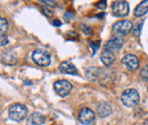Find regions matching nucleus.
Returning <instances> with one entry per match:
<instances>
[{
  "label": "nucleus",
  "mask_w": 148,
  "mask_h": 125,
  "mask_svg": "<svg viewBox=\"0 0 148 125\" xmlns=\"http://www.w3.org/2000/svg\"><path fill=\"white\" fill-rule=\"evenodd\" d=\"M121 101L125 107H134L140 101L139 92L136 89H127L121 96Z\"/></svg>",
  "instance_id": "nucleus-1"
},
{
  "label": "nucleus",
  "mask_w": 148,
  "mask_h": 125,
  "mask_svg": "<svg viewBox=\"0 0 148 125\" xmlns=\"http://www.w3.org/2000/svg\"><path fill=\"white\" fill-rule=\"evenodd\" d=\"M9 118L15 121V122H21L23 121L26 115H27V108L23 104H14L8 109Z\"/></svg>",
  "instance_id": "nucleus-2"
},
{
  "label": "nucleus",
  "mask_w": 148,
  "mask_h": 125,
  "mask_svg": "<svg viewBox=\"0 0 148 125\" xmlns=\"http://www.w3.org/2000/svg\"><path fill=\"white\" fill-rule=\"evenodd\" d=\"M132 22H130L128 19H123V20H119L116 22L113 27H112V31H113V34L115 36H123L129 34L130 32L132 31Z\"/></svg>",
  "instance_id": "nucleus-3"
},
{
  "label": "nucleus",
  "mask_w": 148,
  "mask_h": 125,
  "mask_svg": "<svg viewBox=\"0 0 148 125\" xmlns=\"http://www.w3.org/2000/svg\"><path fill=\"white\" fill-rule=\"evenodd\" d=\"M32 60L37 65H39V66L46 67V66H49L50 65V55L48 54L46 50L37 49L32 54Z\"/></svg>",
  "instance_id": "nucleus-4"
},
{
  "label": "nucleus",
  "mask_w": 148,
  "mask_h": 125,
  "mask_svg": "<svg viewBox=\"0 0 148 125\" xmlns=\"http://www.w3.org/2000/svg\"><path fill=\"white\" fill-rule=\"evenodd\" d=\"M112 12L116 17H125L129 14V5L127 1H114L112 3Z\"/></svg>",
  "instance_id": "nucleus-5"
},
{
  "label": "nucleus",
  "mask_w": 148,
  "mask_h": 125,
  "mask_svg": "<svg viewBox=\"0 0 148 125\" xmlns=\"http://www.w3.org/2000/svg\"><path fill=\"white\" fill-rule=\"evenodd\" d=\"M54 89L59 97H66L72 90V84L67 80H59L54 84Z\"/></svg>",
  "instance_id": "nucleus-6"
},
{
  "label": "nucleus",
  "mask_w": 148,
  "mask_h": 125,
  "mask_svg": "<svg viewBox=\"0 0 148 125\" xmlns=\"http://www.w3.org/2000/svg\"><path fill=\"white\" fill-rule=\"evenodd\" d=\"M122 64L124 65V67L128 70V71H137L139 68V59L137 56L134 55H125L123 58H122Z\"/></svg>",
  "instance_id": "nucleus-7"
},
{
  "label": "nucleus",
  "mask_w": 148,
  "mask_h": 125,
  "mask_svg": "<svg viewBox=\"0 0 148 125\" xmlns=\"http://www.w3.org/2000/svg\"><path fill=\"white\" fill-rule=\"evenodd\" d=\"M79 122L84 125H90L95 122V113L90 108H82L79 113Z\"/></svg>",
  "instance_id": "nucleus-8"
},
{
  "label": "nucleus",
  "mask_w": 148,
  "mask_h": 125,
  "mask_svg": "<svg viewBox=\"0 0 148 125\" xmlns=\"http://www.w3.org/2000/svg\"><path fill=\"white\" fill-rule=\"evenodd\" d=\"M122 46H123V38L122 36H114L106 42L105 49L106 50H110V51H119Z\"/></svg>",
  "instance_id": "nucleus-9"
},
{
  "label": "nucleus",
  "mask_w": 148,
  "mask_h": 125,
  "mask_svg": "<svg viewBox=\"0 0 148 125\" xmlns=\"http://www.w3.org/2000/svg\"><path fill=\"white\" fill-rule=\"evenodd\" d=\"M59 71L63 74H70V75H76L77 74V70L74 66L72 63L70 61H63L59 65Z\"/></svg>",
  "instance_id": "nucleus-10"
},
{
  "label": "nucleus",
  "mask_w": 148,
  "mask_h": 125,
  "mask_svg": "<svg viewBox=\"0 0 148 125\" xmlns=\"http://www.w3.org/2000/svg\"><path fill=\"white\" fill-rule=\"evenodd\" d=\"M100 60L101 63L105 65V66H110L112 65L114 61H115V55L113 51H110V50H104L101 55H100Z\"/></svg>",
  "instance_id": "nucleus-11"
},
{
  "label": "nucleus",
  "mask_w": 148,
  "mask_h": 125,
  "mask_svg": "<svg viewBox=\"0 0 148 125\" xmlns=\"http://www.w3.org/2000/svg\"><path fill=\"white\" fill-rule=\"evenodd\" d=\"M46 122V118L43 115L39 113H33L27 118V125H42Z\"/></svg>",
  "instance_id": "nucleus-12"
},
{
  "label": "nucleus",
  "mask_w": 148,
  "mask_h": 125,
  "mask_svg": "<svg viewBox=\"0 0 148 125\" xmlns=\"http://www.w3.org/2000/svg\"><path fill=\"white\" fill-rule=\"evenodd\" d=\"M97 114L100 117H108L112 114V107L110 104L107 102H101L100 105H98L97 107Z\"/></svg>",
  "instance_id": "nucleus-13"
},
{
  "label": "nucleus",
  "mask_w": 148,
  "mask_h": 125,
  "mask_svg": "<svg viewBox=\"0 0 148 125\" xmlns=\"http://www.w3.org/2000/svg\"><path fill=\"white\" fill-rule=\"evenodd\" d=\"M147 13H148V0H144V1L139 2V5L134 8V16H137V17L144 16Z\"/></svg>",
  "instance_id": "nucleus-14"
},
{
  "label": "nucleus",
  "mask_w": 148,
  "mask_h": 125,
  "mask_svg": "<svg viewBox=\"0 0 148 125\" xmlns=\"http://www.w3.org/2000/svg\"><path fill=\"white\" fill-rule=\"evenodd\" d=\"M1 60H2L3 64H7V65H14V64L17 61V57H16V55L14 54L13 51H6L5 54L2 55Z\"/></svg>",
  "instance_id": "nucleus-15"
},
{
  "label": "nucleus",
  "mask_w": 148,
  "mask_h": 125,
  "mask_svg": "<svg viewBox=\"0 0 148 125\" xmlns=\"http://www.w3.org/2000/svg\"><path fill=\"white\" fill-rule=\"evenodd\" d=\"M8 27H9L8 20H7L6 18L0 17V36H7V31H8Z\"/></svg>",
  "instance_id": "nucleus-16"
},
{
  "label": "nucleus",
  "mask_w": 148,
  "mask_h": 125,
  "mask_svg": "<svg viewBox=\"0 0 148 125\" xmlns=\"http://www.w3.org/2000/svg\"><path fill=\"white\" fill-rule=\"evenodd\" d=\"M141 27H143V22H139L137 23L133 27H132V32L136 36H140V32H141Z\"/></svg>",
  "instance_id": "nucleus-17"
},
{
  "label": "nucleus",
  "mask_w": 148,
  "mask_h": 125,
  "mask_svg": "<svg viewBox=\"0 0 148 125\" xmlns=\"http://www.w3.org/2000/svg\"><path fill=\"white\" fill-rule=\"evenodd\" d=\"M140 76L145 82H148V65H145L140 70Z\"/></svg>",
  "instance_id": "nucleus-18"
},
{
  "label": "nucleus",
  "mask_w": 148,
  "mask_h": 125,
  "mask_svg": "<svg viewBox=\"0 0 148 125\" xmlns=\"http://www.w3.org/2000/svg\"><path fill=\"white\" fill-rule=\"evenodd\" d=\"M8 38L7 36H0V47H3V46H7L8 44Z\"/></svg>",
  "instance_id": "nucleus-19"
},
{
  "label": "nucleus",
  "mask_w": 148,
  "mask_h": 125,
  "mask_svg": "<svg viewBox=\"0 0 148 125\" xmlns=\"http://www.w3.org/2000/svg\"><path fill=\"white\" fill-rule=\"evenodd\" d=\"M96 7H97V8H103V9H105V8H106V1L97 2V3H96Z\"/></svg>",
  "instance_id": "nucleus-20"
},
{
  "label": "nucleus",
  "mask_w": 148,
  "mask_h": 125,
  "mask_svg": "<svg viewBox=\"0 0 148 125\" xmlns=\"http://www.w3.org/2000/svg\"><path fill=\"white\" fill-rule=\"evenodd\" d=\"M41 2H42V3H45L46 6H49V7H54V6H55V3H56L55 1H46V0H42Z\"/></svg>",
  "instance_id": "nucleus-21"
},
{
  "label": "nucleus",
  "mask_w": 148,
  "mask_h": 125,
  "mask_svg": "<svg viewBox=\"0 0 148 125\" xmlns=\"http://www.w3.org/2000/svg\"><path fill=\"white\" fill-rule=\"evenodd\" d=\"M42 12H43L45 15H47V16H50V15H51V12H50L49 9H48V10H47V9H42Z\"/></svg>",
  "instance_id": "nucleus-22"
},
{
  "label": "nucleus",
  "mask_w": 148,
  "mask_h": 125,
  "mask_svg": "<svg viewBox=\"0 0 148 125\" xmlns=\"http://www.w3.org/2000/svg\"><path fill=\"white\" fill-rule=\"evenodd\" d=\"M53 24H54V25H57V26H60V22H59V20H54Z\"/></svg>",
  "instance_id": "nucleus-23"
},
{
  "label": "nucleus",
  "mask_w": 148,
  "mask_h": 125,
  "mask_svg": "<svg viewBox=\"0 0 148 125\" xmlns=\"http://www.w3.org/2000/svg\"><path fill=\"white\" fill-rule=\"evenodd\" d=\"M147 90H148V89H147Z\"/></svg>",
  "instance_id": "nucleus-24"
}]
</instances>
